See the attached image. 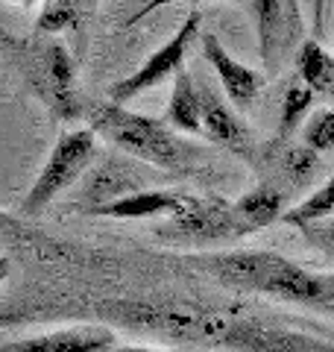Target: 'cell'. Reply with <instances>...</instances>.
Instances as JSON below:
<instances>
[{
  "label": "cell",
  "instance_id": "17",
  "mask_svg": "<svg viewBox=\"0 0 334 352\" xmlns=\"http://www.w3.org/2000/svg\"><path fill=\"white\" fill-rule=\"evenodd\" d=\"M235 212L252 232H258V229L282 223V217L287 212V197L270 188V185L255 182V188H249L247 194H241L235 200Z\"/></svg>",
  "mask_w": 334,
  "mask_h": 352
},
{
  "label": "cell",
  "instance_id": "19",
  "mask_svg": "<svg viewBox=\"0 0 334 352\" xmlns=\"http://www.w3.org/2000/svg\"><path fill=\"white\" fill-rule=\"evenodd\" d=\"M311 106H314V91L293 74L278 94V124L273 141H296V129L305 126Z\"/></svg>",
  "mask_w": 334,
  "mask_h": 352
},
{
  "label": "cell",
  "instance_id": "20",
  "mask_svg": "<svg viewBox=\"0 0 334 352\" xmlns=\"http://www.w3.org/2000/svg\"><path fill=\"white\" fill-rule=\"evenodd\" d=\"M331 214H334V173L320 185L317 191H311L305 200H299V203H293L291 208H287L282 223L285 226H296V229H308L314 223L329 220Z\"/></svg>",
  "mask_w": 334,
  "mask_h": 352
},
{
  "label": "cell",
  "instance_id": "3",
  "mask_svg": "<svg viewBox=\"0 0 334 352\" xmlns=\"http://www.w3.org/2000/svg\"><path fill=\"white\" fill-rule=\"evenodd\" d=\"M12 68L21 74L36 100L47 106V112L56 120H76L85 115V106L80 100L76 88V65L71 59L68 47L59 38H3Z\"/></svg>",
  "mask_w": 334,
  "mask_h": 352
},
{
  "label": "cell",
  "instance_id": "10",
  "mask_svg": "<svg viewBox=\"0 0 334 352\" xmlns=\"http://www.w3.org/2000/svg\"><path fill=\"white\" fill-rule=\"evenodd\" d=\"M322 170L320 153L308 150L302 141H267L258 147V156L252 162V173L261 185H270L278 194L287 197V203L305 194Z\"/></svg>",
  "mask_w": 334,
  "mask_h": 352
},
{
  "label": "cell",
  "instance_id": "22",
  "mask_svg": "<svg viewBox=\"0 0 334 352\" xmlns=\"http://www.w3.org/2000/svg\"><path fill=\"white\" fill-rule=\"evenodd\" d=\"M299 141L314 153L334 150V106H322V109H317V112H311Z\"/></svg>",
  "mask_w": 334,
  "mask_h": 352
},
{
  "label": "cell",
  "instance_id": "12",
  "mask_svg": "<svg viewBox=\"0 0 334 352\" xmlns=\"http://www.w3.org/2000/svg\"><path fill=\"white\" fill-rule=\"evenodd\" d=\"M194 80H197V88H199V100H203V132H205V138L211 141V144H217L220 150L243 159L252 168L261 144L252 138L247 120L241 118V112H235V106L226 100L223 88H217V82L211 80L208 74H203V76L194 74Z\"/></svg>",
  "mask_w": 334,
  "mask_h": 352
},
{
  "label": "cell",
  "instance_id": "8",
  "mask_svg": "<svg viewBox=\"0 0 334 352\" xmlns=\"http://www.w3.org/2000/svg\"><path fill=\"white\" fill-rule=\"evenodd\" d=\"M214 346L226 352H334L331 340L261 323L258 317H238L226 311H223Z\"/></svg>",
  "mask_w": 334,
  "mask_h": 352
},
{
  "label": "cell",
  "instance_id": "18",
  "mask_svg": "<svg viewBox=\"0 0 334 352\" xmlns=\"http://www.w3.org/2000/svg\"><path fill=\"white\" fill-rule=\"evenodd\" d=\"M296 76L314 97H322L334 106V53H329L317 38H308L296 56Z\"/></svg>",
  "mask_w": 334,
  "mask_h": 352
},
{
  "label": "cell",
  "instance_id": "6",
  "mask_svg": "<svg viewBox=\"0 0 334 352\" xmlns=\"http://www.w3.org/2000/svg\"><path fill=\"white\" fill-rule=\"evenodd\" d=\"M252 235V229L243 223L241 214L235 212V203H226L223 197H197L188 194L185 206L167 223L159 229V238L173 241V244H232Z\"/></svg>",
  "mask_w": 334,
  "mask_h": 352
},
{
  "label": "cell",
  "instance_id": "16",
  "mask_svg": "<svg viewBox=\"0 0 334 352\" xmlns=\"http://www.w3.org/2000/svg\"><path fill=\"white\" fill-rule=\"evenodd\" d=\"M167 124L176 132H203V100H199V88L194 74L182 68L173 80V91H170V103H167Z\"/></svg>",
  "mask_w": 334,
  "mask_h": 352
},
{
  "label": "cell",
  "instance_id": "11",
  "mask_svg": "<svg viewBox=\"0 0 334 352\" xmlns=\"http://www.w3.org/2000/svg\"><path fill=\"white\" fill-rule=\"evenodd\" d=\"M199 24H203V15H199L197 9H191L188 18L179 24V30L170 36V41L162 44L155 53H150L147 62H144L135 74H129L126 80L111 85L106 100L124 106V103L132 100V97H138L144 91H150V88H155L159 82H164L170 74H179L185 68V53H188V47H191V41L203 36V27Z\"/></svg>",
  "mask_w": 334,
  "mask_h": 352
},
{
  "label": "cell",
  "instance_id": "7",
  "mask_svg": "<svg viewBox=\"0 0 334 352\" xmlns=\"http://www.w3.org/2000/svg\"><path fill=\"white\" fill-rule=\"evenodd\" d=\"M164 179H170V176L150 168V164H144V162L129 159L124 153H115V156L97 162L94 168L82 176V188L76 194L74 206L85 214V212H91V208L124 200V197L153 191V182H164Z\"/></svg>",
  "mask_w": 334,
  "mask_h": 352
},
{
  "label": "cell",
  "instance_id": "23",
  "mask_svg": "<svg viewBox=\"0 0 334 352\" xmlns=\"http://www.w3.org/2000/svg\"><path fill=\"white\" fill-rule=\"evenodd\" d=\"M302 235L308 244H314L326 252H334V220H322V223L308 226V229H302Z\"/></svg>",
  "mask_w": 334,
  "mask_h": 352
},
{
  "label": "cell",
  "instance_id": "25",
  "mask_svg": "<svg viewBox=\"0 0 334 352\" xmlns=\"http://www.w3.org/2000/svg\"><path fill=\"white\" fill-rule=\"evenodd\" d=\"M9 267H12V264H9V258H6V256H0V282L9 276Z\"/></svg>",
  "mask_w": 334,
  "mask_h": 352
},
{
  "label": "cell",
  "instance_id": "14",
  "mask_svg": "<svg viewBox=\"0 0 334 352\" xmlns=\"http://www.w3.org/2000/svg\"><path fill=\"white\" fill-rule=\"evenodd\" d=\"M118 338L109 326H74L0 344V352H115Z\"/></svg>",
  "mask_w": 334,
  "mask_h": 352
},
{
  "label": "cell",
  "instance_id": "5",
  "mask_svg": "<svg viewBox=\"0 0 334 352\" xmlns=\"http://www.w3.org/2000/svg\"><path fill=\"white\" fill-rule=\"evenodd\" d=\"M97 159V135L91 129H68L56 138L44 168L38 170L36 182L21 203V212L27 217H38L62 191H68L74 182L91 170Z\"/></svg>",
  "mask_w": 334,
  "mask_h": 352
},
{
  "label": "cell",
  "instance_id": "15",
  "mask_svg": "<svg viewBox=\"0 0 334 352\" xmlns=\"http://www.w3.org/2000/svg\"><path fill=\"white\" fill-rule=\"evenodd\" d=\"M188 194L185 191H141L124 197V200H115L109 206H100L85 212V217H111V220H147V217H173L179 208L185 206Z\"/></svg>",
  "mask_w": 334,
  "mask_h": 352
},
{
  "label": "cell",
  "instance_id": "1",
  "mask_svg": "<svg viewBox=\"0 0 334 352\" xmlns=\"http://www.w3.org/2000/svg\"><path fill=\"white\" fill-rule=\"evenodd\" d=\"M217 282L238 291L276 296L334 314V273H311L302 264L264 250H232L197 258Z\"/></svg>",
  "mask_w": 334,
  "mask_h": 352
},
{
  "label": "cell",
  "instance_id": "24",
  "mask_svg": "<svg viewBox=\"0 0 334 352\" xmlns=\"http://www.w3.org/2000/svg\"><path fill=\"white\" fill-rule=\"evenodd\" d=\"M115 352H159V349H150V346H135V344H126V346H115Z\"/></svg>",
  "mask_w": 334,
  "mask_h": 352
},
{
  "label": "cell",
  "instance_id": "9",
  "mask_svg": "<svg viewBox=\"0 0 334 352\" xmlns=\"http://www.w3.org/2000/svg\"><path fill=\"white\" fill-rule=\"evenodd\" d=\"M299 3H285V0H258L249 3L258 27V53L264 62L267 76H276L293 56H299L308 32L302 24Z\"/></svg>",
  "mask_w": 334,
  "mask_h": 352
},
{
  "label": "cell",
  "instance_id": "21",
  "mask_svg": "<svg viewBox=\"0 0 334 352\" xmlns=\"http://www.w3.org/2000/svg\"><path fill=\"white\" fill-rule=\"evenodd\" d=\"M82 15H85V3H76V0H47V3H41L32 36L56 38L59 32L74 30L82 21Z\"/></svg>",
  "mask_w": 334,
  "mask_h": 352
},
{
  "label": "cell",
  "instance_id": "13",
  "mask_svg": "<svg viewBox=\"0 0 334 352\" xmlns=\"http://www.w3.org/2000/svg\"><path fill=\"white\" fill-rule=\"evenodd\" d=\"M203 41V59L211 65V71L217 76V85L223 88V94H226V100L235 106V112H249L258 100L261 88H264V74H258L249 65L238 62L232 53L223 47L220 38L214 32H203L199 36Z\"/></svg>",
  "mask_w": 334,
  "mask_h": 352
},
{
  "label": "cell",
  "instance_id": "2",
  "mask_svg": "<svg viewBox=\"0 0 334 352\" xmlns=\"http://www.w3.org/2000/svg\"><path fill=\"white\" fill-rule=\"evenodd\" d=\"M88 129L103 135L124 156L173 176H194L205 168V150L185 141L167 120L129 112L126 106L100 100L88 106Z\"/></svg>",
  "mask_w": 334,
  "mask_h": 352
},
{
  "label": "cell",
  "instance_id": "4",
  "mask_svg": "<svg viewBox=\"0 0 334 352\" xmlns=\"http://www.w3.org/2000/svg\"><path fill=\"white\" fill-rule=\"evenodd\" d=\"M97 314L124 329L164 338L167 344H197V346H214L217 329L223 320V311H203V308H182V305H153L138 300L100 302Z\"/></svg>",
  "mask_w": 334,
  "mask_h": 352
}]
</instances>
